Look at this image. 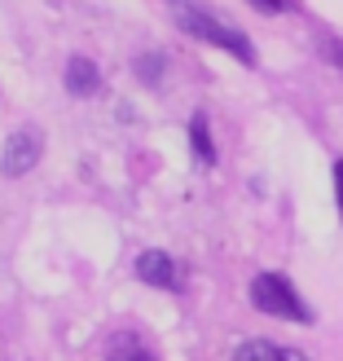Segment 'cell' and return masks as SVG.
I'll use <instances>...</instances> for the list:
<instances>
[{"label": "cell", "mask_w": 343, "mask_h": 361, "mask_svg": "<svg viewBox=\"0 0 343 361\" xmlns=\"http://www.w3.org/2000/svg\"><path fill=\"white\" fill-rule=\"evenodd\" d=\"M233 361H282V348L268 339H247V344H238Z\"/></svg>", "instance_id": "8"}, {"label": "cell", "mask_w": 343, "mask_h": 361, "mask_svg": "<svg viewBox=\"0 0 343 361\" xmlns=\"http://www.w3.org/2000/svg\"><path fill=\"white\" fill-rule=\"evenodd\" d=\"M282 361H308V357H304L299 348H282Z\"/></svg>", "instance_id": "12"}, {"label": "cell", "mask_w": 343, "mask_h": 361, "mask_svg": "<svg viewBox=\"0 0 343 361\" xmlns=\"http://www.w3.org/2000/svg\"><path fill=\"white\" fill-rule=\"evenodd\" d=\"M35 164H40V133H35V128H18V133L5 141L0 172H5V176H27Z\"/></svg>", "instance_id": "3"}, {"label": "cell", "mask_w": 343, "mask_h": 361, "mask_svg": "<svg viewBox=\"0 0 343 361\" xmlns=\"http://www.w3.org/2000/svg\"><path fill=\"white\" fill-rule=\"evenodd\" d=\"M251 304H256L260 313L268 317H286V322H313L308 304L299 300V291L291 282H286L282 274H260L256 282H251Z\"/></svg>", "instance_id": "2"}, {"label": "cell", "mask_w": 343, "mask_h": 361, "mask_svg": "<svg viewBox=\"0 0 343 361\" xmlns=\"http://www.w3.org/2000/svg\"><path fill=\"white\" fill-rule=\"evenodd\" d=\"M158 71H163V58H154V53L150 58H137V75L146 84H158Z\"/></svg>", "instance_id": "9"}, {"label": "cell", "mask_w": 343, "mask_h": 361, "mask_svg": "<svg viewBox=\"0 0 343 361\" xmlns=\"http://www.w3.org/2000/svg\"><path fill=\"white\" fill-rule=\"evenodd\" d=\"M137 278L158 286V291H176V286H180V269H176V260L168 256V251H141V256H137Z\"/></svg>", "instance_id": "4"}, {"label": "cell", "mask_w": 343, "mask_h": 361, "mask_svg": "<svg viewBox=\"0 0 343 361\" xmlns=\"http://www.w3.org/2000/svg\"><path fill=\"white\" fill-rule=\"evenodd\" d=\"M256 9H264V13H282V9H291L295 0H251Z\"/></svg>", "instance_id": "10"}, {"label": "cell", "mask_w": 343, "mask_h": 361, "mask_svg": "<svg viewBox=\"0 0 343 361\" xmlns=\"http://www.w3.org/2000/svg\"><path fill=\"white\" fill-rule=\"evenodd\" d=\"M106 361H154V357L146 353V344L137 335H115L111 348H106Z\"/></svg>", "instance_id": "6"}, {"label": "cell", "mask_w": 343, "mask_h": 361, "mask_svg": "<svg viewBox=\"0 0 343 361\" xmlns=\"http://www.w3.org/2000/svg\"><path fill=\"white\" fill-rule=\"evenodd\" d=\"M176 27H185L189 35H198V40H207V44H216V49L233 53V58L247 62V66H256V44H251L238 27L220 23V18H211V13L194 9V5H180V9H176Z\"/></svg>", "instance_id": "1"}, {"label": "cell", "mask_w": 343, "mask_h": 361, "mask_svg": "<svg viewBox=\"0 0 343 361\" xmlns=\"http://www.w3.org/2000/svg\"><path fill=\"white\" fill-rule=\"evenodd\" d=\"M97 88H101V75H97V66L88 58H70L66 62V93L70 97H93Z\"/></svg>", "instance_id": "5"}, {"label": "cell", "mask_w": 343, "mask_h": 361, "mask_svg": "<svg viewBox=\"0 0 343 361\" xmlns=\"http://www.w3.org/2000/svg\"><path fill=\"white\" fill-rule=\"evenodd\" d=\"M189 141H194L198 164L211 168V164H216V146H211V133H207V115H194V119H189Z\"/></svg>", "instance_id": "7"}, {"label": "cell", "mask_w": 343, "mask_h": 361, "mask_svg": "<svg viewBox=\"0 0 343 361\" xmlns=\"http://www.w3.org/2000/svg\"><path fill=\"white\" fill-rule=\"evenodd\" d=\"M335 194H339V212H343V164H335Z\"/></svg>", "instance_id": "11"}]
</instances>
